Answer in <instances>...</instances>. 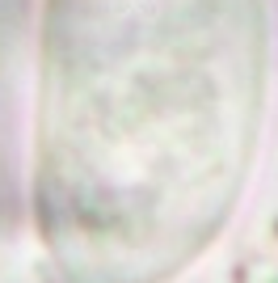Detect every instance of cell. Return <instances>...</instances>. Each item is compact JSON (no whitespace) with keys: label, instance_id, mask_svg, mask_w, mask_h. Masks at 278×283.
Wrapping results in <instances>:
<instances>
[{"label":"cell","instance_id":"cell-1","mask_svg":"<svg viewBox=\"0 0 278 283\" xmlns=\"http://www.w3.org/2000/svg\"><path fill=\"white\" fill-rule=\"evenodd\" d=\"M270 72V0H42L30 199L59 279L186 275L245 199Z\"/></svg>","mask_w":278,"mask_h":283}]
</instances>
